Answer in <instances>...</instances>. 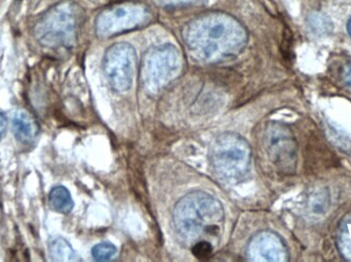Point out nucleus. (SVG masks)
<instances>
[{"label":"nucleus","instance_id":"f257e3e1","mask_svg":"<svg viewBox=\"0 0 351 262\" xmlns=\"http://www.w3.org/2000/svg\"><path fill=\"white\" fill-rule=\"evenodd\" d=\"M183 39L196 60L215 64L239 55L247 45V33L233 16L210 12L188 23L183 29Z\"/></svg>","mask_w":351,"mask_h":262},{"label":"nucleus","instance_id":"f03ea898","mask_svg":"<svg viewBox=\"0 0 351 262\" xmlns=\"http://www.w3.org/2000/svg\"><path fill=\"white\" fill-rule=\"evenodd\" d=\"M173 222L176 232L188 244L194 245L200 241L210 242L222 234L224 209L213 196L194 192L176 204Z\"/></svg>","mask_w":351,"mask_h":262},{"label":"nucleus","instance_id":"7ed1b4c3","mask_svg":"<svg viewBox=\"0 0 351 262\" xmlns=\"http://www.w3.org/2000/svg\"><path fill=\"white\" fill-rule=\"evenodd\" d=\"M210 159L213 169L221 179L229 183H239L249 173L251 146L239 134L228 132L216 138Z\"/></svg>","mask_w":351,"mask_h":262},{"label":"nucleus","instance_id":"20e7f679","mask_svg":"<svg viewBox=\"0 0 351 262\" xmlns=\"http://www.w3.org/2000/svg\"><path fill=\"white\" fill-rule=\"evenodd\" d=\"M264 146L272 164L282 173H294L298 162V144L294 132L280 122L267 123Z\"/></svg>","mask_w":351,"mask_h":262},{"label":"nucleus","instance_id":"39448f33","mask_svg":"<svg viewBox=\"0 0 351 262\" xmlns=\"http://www.w3.org/2000/svg\"><path fill=\"white\" fill-rule=\"evenodd\" d=\"M147 8L137 3H121L105 8L96 20V33L101 38H108L141 27L149 21Z\"/></svg>","mask_w":351,"mask_h":262},{"label":"nucleus","instance_id":"423d86ee","mask_svg":"<svg viewBox=\"0 0 351 262\" xmlns=\"http://www.w3.org/2000/svg\"><path fill=\"white\" fill-rule=\"evenodd\" d=\"M73 4H63L53 10L36 29V36L47 47H70L75 40L77 12Z\"/></svg>","mask_w":351,"mask_h":262},{"label":"nucleus","instance_id":"0eeeda50","mask_svg":"<svg viewBox=\"0 0 351 262\" xmlns=\"http://www.w3.org/2000/svg\"><path fill=\"white\" fill-rule=\"evenodd\" d=\"M180 69L181 55L177 47L162 45L146 55L142 67V79L148 90H160L174 79Z\"/></svg>","mask_w":351,"mask_h":262},{"label":"nucleus","instance_id":"6e6552de","mask_svg":"<svg viewBox=\"0 0 351 262\" xmlns=\"http://www.w3.org/2000/svg\"><path fill=\"white\" fill-rule=\"evenodd\" d=\"M137 67V53L129 43H117L107 49L103 70L113 90L125 92L131 88Z\"/></svg>","mask_w":351,"mask_h":262},{"label":"nucleus","instance_id":"1a4fd4ad","mask_svg":"<svg viewBox=\"0 0 351 262\" xmlns=\"http://www.w3.org/2000/svg\"><path fill=\"white\" fill-rule=\"evenodd\" d=\"M249 261L285 262L289 261V250L285 241L271 231H264L250 241L247 249Z\"/></svg>","mask_w":351,"mask_h":262},{"label":"nucleus","instance_id":"9d476101","mask_svg":"<svg viewBox=\"0 0 351 262\" xmlns=\"http://www.w3.org/2000/svg\"><path fill=\"white\" fill-rule=\"evenodd\" d=\"M12 133L19 142L31 144L36 140L39 127L36 120L26 110H16L12 118Z\"/></svg>","mask_w":351,"mask_h":262},{"label":"nucleus","instance_id":"9b49d317","mask_svg":"<svg viewBox=\"0 0 351 262\" xmlns=\"http://www.w3.org/2000/svg\"><path fill=\"white\" fill-rule=\"evenodd\" d=\"M331 198L327 189H317L311 192L307 199V212L313 218H321L330 209Z\"/></svg>","mask_w":351,"mask_h":262},{"label":"nucleus","instance_id":"f8f14e48","mask_svg":"<svg viewBox=\"0 0 351 262\" xmlns=\"http://www.w3.org/2000/svg\"><path fill=\"white\" fill-rule=\"evenodd\" d=\"M49 254L51 259L56 262L76 261L78 259L74 249L68 241L61 237H55L49 241Z\"/></svg>","mask_w":351,"mask_h":262},{"label":"nucleus","instance_id":"ddd939ff","mask_svg":"<svg viewBox=\"0 0 351 262\" xmlns=\"http://www.w3.org/2000/svg\"><path fill=\"white\" fill-rule=\"evenodd\" d=\"M49 203L51 209L58 213L68 214L74 207V201L67 187L57 185L49 192Z\"/></svg>","mask_w":351,"mask_h":262},{"label":"nucleus","instance_id":"4468645a","mask_svg":"<svg viewBox=\"0 0 351 262\" xmlns=\"http://www.w3.org/2000/svg\"><path fill=\"white\" fill-rule=\"evenodd\" d=\"M336 245L340 255L346 261H351V212L340 222L336 235Z\"/></svg>","mask_w":351,"mask_h":262},{"label":"nucleus","instance_id":"2eb2a0df","mask_svg":"<svg viewBox=\"0 0 351 262\" xmlns=\"http://www.w3.org/2000/svg\"><path fill=\"white\" fill-rule=\"evenodd\" d=\"M307 26L313 34L317 36H327L333 31V24L326 14L313 12L307 16Z\"/></svg>","mask_w":351,"mask_h":262},{"label":"nucleus","instance_id":"dca6fc26","mask_svg":"<svg viewBox=\"0 0 351 262\" xmlns=\"http://www.w3.org/2000/svg\"><path fill=\"white\" fill-rule=\"evenodd\" d=\"M117 249L114 245L108 242L100 243L97 244L92 249L93 259L97 261H107L112 259L117 254Z\"/></svg>","mask_w":351,"mask_h":262},{"label":"nucleus","instance_id":"f3484780","mask_svg":"<svg viewBox=\"0 0 351 262\" xmlns=\"http://www.w3.org/2000/svg\"><path fill=\"white\" fill-rule=\"evenodd\" d=\"M192 253L198 259H208L213 253L212 243L208 241H200L192 245Z\"/></svg>","mask_w":351,"mask_h":262},{"label":"nucleus","instance_id":"a211bd4d","mask_svg":"<svg viewBox=\"0 0 351 262\" xmlns=\"http://www.w3.org/2000/svg\"><path fill=\"white\" fill-rule=\"evenodd\" d=\"M195 0H154L158 5L162 8H173V6L184 5V4L191 3Z\"/></svg>","mask_w":351,"mask_h":262},{"label":"nucleus","instance_id":"6ab92c4d","mask_svg":"<svg viewBox=\"0 0 351 262\" xmlns=\"http://www.w3.org/2000/svg\"><path fill=\"white\" fill-rule=\"evenodd\" d=\"M342 80L346 86L351 88V62L344 66L343 72H342Z\"/></svg>","mask_w":351,"mask_h":262},{"label":"nucleus","instance_id":"aec40b11","mask_svg":"<svg viewBox=\"0 0 351 262\" xmlns=\"http://www.w3.org/2000/svg\"><path fill=\"white\" fill-rule=\"evenodd\" d=\"M6 131H8V118L3 113L0 112V142L5 135Z\"/></svg>","mask_w":351,"mask_h":262},{"label":"nucleus","instance_id":"412c9836","mask_svg":"<svg viewBox=\"0 0 351 262\" xmlns=\"http://www.w3.org/2000/svg\"><path fill=\"white\" fill-rule=\"evenodd\" d=\"M348 34H350V36L351 37V18H350V20H348Z\"/></svg>","mask_w":351,"mask_h":262}]
</instances>
